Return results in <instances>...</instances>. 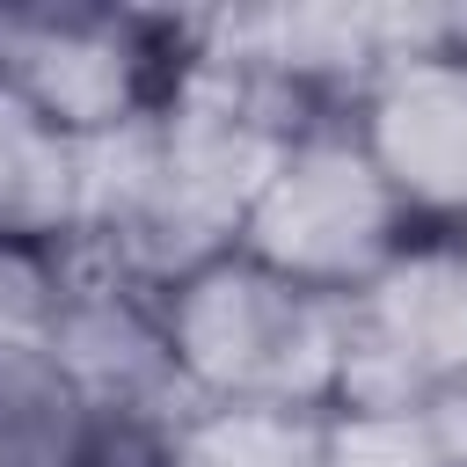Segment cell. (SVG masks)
Segmentation results:
<instances>
[{
  "instance_id": "8",
  "label": "cell",
  "mask_w": 467,
  "mask_h": 467,
  "mask_svg": "<svg viewBox=\"0 0 467 467\" xmlns=\"http://www.w3.org/2000/svg\"><path fill=\"white\" fill-rule=\"evenodd\" d=\"M328 409H212L197 401L146 467H321Z\"/></svg>"
},
{
  "instance_id": "4",
  "label": "cell",
  "mask_w": 467,
  "mask_h": 467,
  "mask_svg": "<svg viewBox=\"0 0 467 467\" xmlns=\"http://www.w3.org/2000/svg\"><path fill=\"white\" fill-rule=\"evenodd\" d=\"M51 358L95 401L117 460H131V467H146L168 445V431L197 409V394L175 365L168 321H161V292L109 270V263L73 255V285H66V306H58V328H51Z\"/></svg>"
},
{
  "instance_id": "6",
  "label": "cell",
  "mask_w": 467,
  "mask_h": 467,
  "mask_svg": "<svg viewBox=\"0 0 467 467\" xmlns=\"http://www.w3.org/2000/svg\"><path fill=\"white\" fill-rule=\"evenodd\" d=\"M0 234L73 248L80 234V139L36 117L0 80Z\"/></svg>"
},
{
  "instance_id": "2",
  "label": "cell",
  "mask_w": 467,
  "mask_h": 467,
  "mask_svg": "<svg viewBox=\"0 0 467 467\" xmlns=\"http://www.w3.org/2000/svg\"><path fill=\"white\" fill-rule=\"evenodd\" d=\"M423 226L401 212L394 182L379 175V161L365 153L350 109L336 117H314L299 124L255 204H248V226H241V248L270 270H285L292 285H314L328 299H350L358 285H372Z\"/></svg>"
},
{
  "instance_id": "11",
  "label": "cell",
  "mask_w": 467,
  "mask_h": 467,
  "mask_svg": "<svg viewBox=\"0 0 467 467\" xmlns=\"http://www.w3.org/2000/svg\"><path fill=\"white\" fill-rule=\"evenodd\" d=\"M452 36H460V44H467V7H452Z\"/></svg>"
},
{
  "instance_id": "7",
  "label": "cell",
  "mask_w": 467,
  "mask_h": 467,
  "mask_svg": "<svg viewBox=\"0 0 467 467\" xmlns=\"http://www.w3.org/2000/svg\"><path fill=\"white\" fill-rule=\"evenodd\" d=\"M117 445L95 401L51 350L0 358V467H109Z\"/></svg>"
},
{
  "instance_id": "1",
  "label": "cell",
  "mask_w": 467,
  "mask_h": 467,
  "mask_svg": "<svg viewBox=\"0 0 467 467\" xmlns=\"http://www.w3.org/2000/svg\"><path fill=\"white\" fill-rule=\"evenodd\" d=\"M175 365L212 409H336L343 387V299L292 285L285 270L226 248L161 285Z\"/></svg>"
},
{
  "instance_id": "3",
  "label": "cell",
  "mask_w": 467,
  "mask_h": 467,
  "mask_svg": "<svg viewBox=\"0 0 467 467\" xmlns=\"http://www.w3.org/2000/svg\"><path fill=\"white\" fill-rule=\"evenodd\" d=\"M190 66V15L139 7H0V80L66 139L139 124Z\"/></svg>"
},
{
  "instance_id": "5",
  "label": "cell",
  "mask_w": 467,
  "mask_h": 467,
  "mask_svg": "<svg viewBox=\"0 0 467 467\" xmlns=\"http://www.w3.org/2000/svg\"><path fill=\"white\" fill-rule=\"evenodd\" d=\"M350 124L423 234H467V44L452 36V7L438 36L394 51L365 80Z\"/></svg>"
},
{
  "instance_id": "9",
  "label": "cell",
  "mask_w": 467,
  "mask_h": 467,
  "mask_svg": "<svg viewBox=\"0 0 467 467\" xmlns=\"http://www.w3.org/2000/svg\"><path fill=\"white\" fill-rule=\"evenodd\" d=\"M66 285H73V248H44V241H7L0 234V358L51 350Z\"/></svg>"
},
{
  "instance_id": "10",
  "label": "cell",
  "mask_w": 467,
  "mask_h": 467,
  "mask_svg": "<svg viewBox=\"0 0 467 467\" xmlns=\"http://www.w3.org/2000/svg\"><path fill=\"white\" fill-rule=\"evenodd\" d=\"M321 467H445L423 409H328Z\"/></svg>"
}]
</instances>
